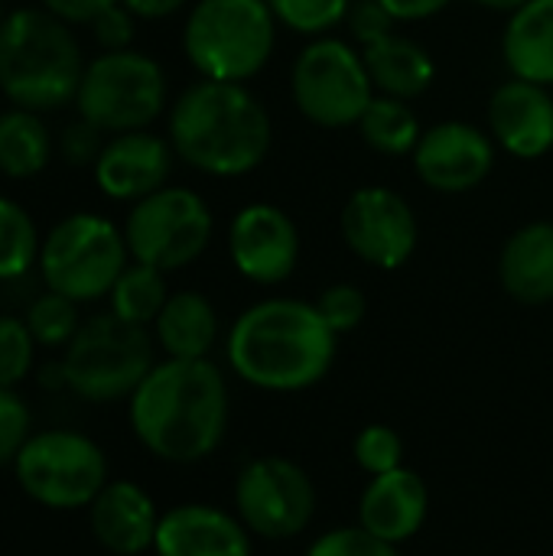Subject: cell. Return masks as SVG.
<instances>
[{"label":"cell","instance_id":"1","mask_svg":"<svg viewBox=\"0 0 553 556\" xmlns=\"http://www.w3.org/2000/svg\"><path fill=\"white\" fill-rule=\"evenodd\" d=\"M228 427V384L209 358H166L130 394V430L173 466L212 456Z\"/></svg>","mask_w":553,"mask_h":556},{"label":"cell","instance_id":"2","mask_svg":"<svg viewBox=\"0 0 553 556\" xmlns=\"http://www.w3.org/2000/svg\"><path fill=\"white\" fill-rule=\"evenodd\" d=\"M336 332L316 303L277 296L244 309L228 332V365L261 391L293 394L319 384L336 362Z\"/></svg>","mask_w":553,"mask_h":556},{"label":"cell","instance_id":"3","mask_svg":"<svg viewBox=\"0 0 553 556\" xmlns=\"http://www.w3.org/2000/svg\"><path fill=\"white\" fill-rule=\"evenodd\" d=\"M271 114L238 81L202 78L169 111L173 153L205 176H244L271 153Z\"/></svg>","mask_w":553,"mask_h":556},{"label":"cell","instance_id":"4","mask_svg":"<svg viewBox=\"0 0 553 556\" xmlns=\"http://www.w3.org/2000/svg\"><path fill=\"white\" fill-rule=\"evenodd\" d=\"M85 62L68 23L49 10H16L0 23V91L26 111L75 101Z\"/></svg>","mask_w":553,"mask_h":556},{"label":"cell","instance_id":"5","mask_svg":"<svg viewBox=\"0 0 553 556\" xmlns=\"http://www.w3.org/2000/svg\"><path fill=\"white\" fill-rule=\"evenodd\" d=\"M277 42V20L267 0H199L183 29V49L202 78H254Z\"/></svg>","mask_w":553,"mask_h":556},{"label":"cell","instance_id":"6","mask_svg":"<svg viewBox=\"0 0 553 556\" xmlns=\"http://www.w3.org/2000/svg\"><path fill=\"white\" fill-rule=\"evenodd\" d=\"M153 365V339L147 326L124 323L114 313L81 323L62 358L68 391L91 404L130 397Z\"/></svg>","mask_w":553,"mask_h":556},{"label":"cell","instance_id":"7","mask_svg":"<svg viewBox=\"0 0 553 556\" xmlns=\"http://www.w3.org/2000/svg\"><path fill=\"white\" fill-rule=\"evenodd\" d=\"M127 241L114 228V222L78 212L62 218L46 235L39 267L52 293H62L75 303H91L111 293L127 267Z\"/></svg>","mask_w":553,"mask_h":556},{"label":"cell","instance_id":"8","mask_svg":"<svg viewBox=\"0 0 553 556\" xmlns=\"http://www.w3.org/2000/svg\"><path fill=\"white\" fill-rule=\"evenodd\" d=\"M75 104L78 117L91 121L98 130H143L166 108V75L160 62L143 52H101L85 65Z\"/></svg>","mask_w":553,"mask_h":556},{"label":"cell","instance_id":"9","mask_svg":"<svg viewBox=\"0 0 553 556\" xmlns=\"http://www.w3.org/2000/svg\"><path fill=\"white\" fill-rule=\"evenodd\" d=\"M13 469L20 489L52 511L88 508L108 485V459L101 446L75 430L33 433Z\"/></svg>","mask_w":553,"mask_h":556},{"label":"cell","instance_id":"10","mask_svg":"<svg viewBox=\"0 0 553 556\" xmlns=\"http://www.w3.org/2000/svg\"><path fill=\"white\" fill-rule=\"evenodd\" d=\"M290 94L300 114L319 127H355L375 98L362 49L319 36L293 62Z\"/></svg>","mask_w":553,"mask_h":556},{"label":"cell","instance_id":"11","mask_svg":"<svg viewBox=\"0 0 553 556\" xmlns=\"http://www.w3.org/2000/svg\"><path fill=\"white\" fill-rule=\"evenodd\" d=\"M124 241L134 261L156 270L189 267L212 241V212L205 199L183 186H163L134 202L124 222Z\"/></svg>","mask_w":553,"mask_h":556},{"label":"cell","instance_id":"12","mask_svg":"<svg viewBox=\"0 0 553 556\" xmlns=\"http://www.w3.org/2000/svg\"><path fill=\"white\" fill-rule=\"evenodd\" d=\"M235 508L241 525L264 541L303 534L316 515V489L303 466L284 456H261L238 472Z\"/></svg>","mask_w":553,"mask_h":556},{"label":"cell","instance_id":"13","mask_svg":"<svg viewBox=\"0 0 553 556\" xmlns=\"http://www.w3.org/2000/svg\"><path fill=\"white\" fill-rule=\"evenodd\" d=\"M342 238L349 251L378 270H398L411 261L420 228L407 199L385 186H365L342 205Z\"/></svg>","mask_w":553,"mask_h":556},{"label":"cell","instance_id":"14","mask_svg":"<svg viewBox=\"0 0 553 556\" xmlns=\"http://www.w3.org/2000/svg\"><path fill=\"white\" fill-rule=\"evenodd\" d=\"M414 169L433 192L460 195L482 186L495 166V140L466 121H443L420 134Z\"/></svg>","mask_w":553,"mask_h":556},{"label":"cell","instance_id":"15","mask_svg":"<svg viewBox=\"0 0 553 556\" xmlns=\"http://www.w3.org/2000/svg\"><path fill=\"white\" fill-rule=\"evenodd\" d=\"M228 254L244 280L261 287L284 283L297 270L300 257L297 225L284 208L271 202H251L231 218Z\"/></svg>","mask_w":553,"mask_h":556},{"label":"cell","instance_id":"16","mask_svg":"<svg viewBox=\"0 0 553 556\" xmlns=\"http://www.w3.org/2000/svg\"><path fill=\"white\" fill-rule=\"evenodd\" d=\"M169 169H173V143H166L150 130H127V134H114V140L104 143L95 163V179L108 199L140 202L166 186Z\"/></svg>","mask_w":553,"mask_h":556},{"label":"cell","instance_id":"17","mask_svg":"<svg viewBox=\"0 0 553 556\" xmlns=\"http://www.w3.org/2000/svg\"><path fill=\"white\" fill-rule=\"evenodd\" d=\"M492 140L518 156L538 160L553 147V94L548 85L508 78L489 98Z\"/></svg>","mask_w":553,"mask_h":556},{"label":"cell","instance_id":"18","mask_svg":"<svg viewBox=\"0 0 553 556\" xmlns=\"http://www.w3.org/2000/svg\"><path fill=\"white\" fill-rule=\"evenodd\" d=\"M156 556H251V531L212 505H179L160 515Z\"/></svg>","mask_w":553,"mask_h":556},{"label":"cell","instance_id":"19","mask_svg":"<svg viewBox=\"0 0 553 556\" xmlns=\"http://www.w3.org/2000/svg\"><path fill=\"white\" fill-rule=\"evenodd\" d=\"M95 541L117 556H137L153 551L160 515L153 498L127 479L108 482L101 495L88 505Z\"/></svg>","mask_w":553,"mask_h":556},{"label":"cell","instance_id":"20","mask_svg":"<svg viewBox=\"0 0 553 556\" xmlns=\"http://www.w3.org/2000/svg\"><path fill=\"white\" fill-rule=\"evenodd\" d=\"M427 508H430V495L424 479L401 466L368 482L359 502V525L368 534L398 547L424 528Z\"/></svg>","mask_w":553,"mask_h":556},{"label":"cell","instance_id":"21","mask_svg":"<svg viewBox=\"0 0 553 556\" xmlns=\"http://www.w3.org/2000/svg\"><path fill=\"white\" fill-rule=\"evenodd\" d=\"M499 277L512 300L544 306L553 300V222L518 228L499 257Z\"/></svg>","mask_w":553,"mask_h":556},{"label":"cell","instance_id":"22","mask_svg":"<svg viewBox=\"0 0 553 556\" xmlns=\"http://www.w3.org/2000/svg\"><path fill=\"white\" fill-rule=\"evenodd\" d=\"M362 59H365L375 91L391 94V98L414 101L437 78V65H433L430 52L417 39L401 36V33H388V36L362 46Z\"/></svg>","mask_w":553,"mask_h":556},{"label":"cell","instance_id":"23","mask_svg":"<svg viewBox=\"0 0 553 556\" xmlns=\"http://www.w3.org/2000/svg\"><path fill=\"white\" fill-rule=\"evenodd\" d=\"M502 55L512 78L553 85V0H528L508 13Z\"/></svg>","mask_w":553,"mask_h":556},{"label":"cell","instance_id":"24","mask_svg":"<svg viewBox=\"0 0 553 556\" xmlns=\"http://www.w3.org/2000/svg\"><path fill=\"white\" fill-rule=\"evenodd\" d=\"M153 329L166 358H209L218 339V316L202 293L179 290L169 293Z\"/></svg>","mask_w":553,"mask_h":556},{"label":"cell","instance_id":"25","mask_svg":"<svg viewBox=\"0 0 553 556\" xmlns=\"http://www.w3.org/2000/svg\"><path fill=\"white\" fill-rule=\"evenodd\" d=\"M52 156V137L36 111L13 108L0 114V173L10 179H29L46 169Z\"/></svg>","mask_w":553,"mask_h":556},{"label":"cell","instance_id":"26","mask_svg":"<svg viewBox=\"0 0 553 556\" xmlns=\"http://www.w3.org/2000/svg\"><path fill=\"white\" fill-rule=\"evenodd\" d=\"M355 127L362 140L385 156H411L424 134L420 117L411 108V101L391 98V94H375Z\"/></svg>","mask_w":553,"mask_h":556},{"label":"cell","instance_id":"27","mask_svg":"<svg viewBox=\"0 0 553 556\" xmlns=\"http://www.w3.org/2000/svg\"><path fill=\"white\" fill-rule=\"evenodd\" d=\"M108 300H111V313L117 319L134 323V326H150V323H156L160 309L166 306L169 290H166L163 270L134 261L124 267V274L111 287Z\"/></svg>","mask_w":553,"mask_h":556},{"label":"cell","instance_id":"28","mask_svg":"<svg viewBox=\"0 0 553 556\" xmlns=\"http://www.w3.org/2000/svg\"><path fill=\"white\" fill-rule=\"evenodd\" d=\"M39 261V235L23 205L0 195V280L23 277Z\"/></svg>","mask_w":553,"mask_h":556},{"label":"cell","instance_id":"29","mask_svg":"<svg viewBox=\"0 0 553 556\" xmlns=\"http://www.w3.org/2000/svg\"><path fill=\"white\" fill-rule=\"evenodd\" d=\"M78 303L62 296V293H52L46 290L42 296H36L26 309V326L36 339V345H46V349H62L75 339L78 332Z\"/></svg>","mask_w":553,"mask_h":556},{"label":"cell","instance_id":"30","mask_svg":"<svg viewBox=\"0 0 553 556\" xmlns=\"http://www.w3.org/2000/svg\"><path fill=\"white\" fill-rule=\"evenodd\" d=\"M267 3L277 23L313 39L336 29L349 16V7H352V0H267Z\"/></svg>","mask_w":553,"mask_h":556},{"label":"cell","instance_id":"31","mask_svg":"<svg viewBox=\"0 0 553 556\" xmlns=\"http://www.w3.org/2000/svg\"><path fill=\"white\" fill-rule=\"evenodd\" d=\"M355 463L362 472H368L372 479L375 476H385V472H394L404 466V443L401 437L385 427V424H368L359 437H355Z\"/></svg>","mask_w":553,"mask_h":556},{"label":"cell","instance_id":"32","mask_svg":"<svg viewBox=\"0 0 553 556\" xmlns=\"http://www.w3.org/2000/svg\"><path fill=\"white\" fill-rule=\"evenodd\" d=\"M36 355V339L26 326V319L0 316V388H16Z\"/></svg>","mask_w":553,"mask_h":556},{"label":"cell","instance_id":"33","mask_svg":"<svg viewBox=\"0 0 553 556\" xmlns=\"http://www.w3.org/2000/svg\"><path fill=\"white\" fill-rule=\"evenodd\" d=\"M316 309L336 336H345L362 326V319L368 313V300L355 283H332L329 290L319 293Z\"/></svg>","mask_w":553,"mask_h":556},{"label":"cell","instance_id":"34","mask_svg":"<svg viewBox=\"0 0 553 556\" xmlns=\"http://www.w3.org/2000/svg\"><path fill=\"white\" fill-rule=\"evenodd\" d=\"M306 556H401L394 544L368 534L362 525L359 528H336V531H326Z\"/></svg>","mask_w":553,"mask_h":556},{"label":"cell","instance_id":"35","mask_svg":"<svg viewBox=\"0 0 553 556\" xmlns=\"http://www.w3.org/2000/svg\"><path fill=\"white\" fill-rule=\"evenodd\" d=\"M29 427H33V417L23 397L13 388H0V466L16 463L20 450L33 437Z\"/></svg>","mask_w":553,"mask_h":556},{"label":"cell","instance_id":"36","mask_svg":"<svg viewBox=\"0 0 553 556\" xmlns=\"http://www.w3.org/2000/svg\"><path fill=\"white\" fill-rule=\"evenodd\" d=\"M104 130H98L91 121L78 117L72 121L62 134H59V153L65 163L72 166H95L101 150H104V140H101Z\"/></svg>","mask_w":553,"mask_h":556},{"label":"cell","instance_id":"37","mask_svg":"<svg viewBox=\"0 0 553 556\" xmlns=\"http://www.w3.org/2000/svg\"><path fill=\"white\" fill-rule=\"evenodd\" d=\"M345 20H349L352 36H355L362 46H368V42H375V39L394 33V23H398L378 0H359V3H352Z\"/></svg>","mask_w":553,"mask_h":556},{"label":"cell","instance_id":"38","mask_svg":"<svg viewBox=\"0 0 553 556\" xmlns=\"http://www.w3.org/2000/svg\"><path fill=\"white\" fill-rule=\"evenodd\" d=\"M95 39L101 42L104 52H117V49H130L134 42V13L124 3L108 7L95 23H91Z\"/></svg>","mask_w":553,"mask_h":556},{"label":"cell","instance_id":"39","mask_svg":"<svg viewBox=\"0 0 553 556\" xmlns=\"http://www.w3.org/2000/svg\"><path fill=\"white\" fill-rule=\"evenodd\" d=\"M49 13H55L65 23H95L108 7L121 3V0H42Z\"/></svg>","mask_w":553,"mask_h":556},{"label":"cell","instance_id":"40","mask_svg":"<svg viewBox=\"0 0 553 556\" xmlns=\"http://www.w3.org/2000/svg\"><path fill=\"white\" fill-rule=\"evenodd\" d=\"M398 23H414V20H427L437 16L440 10H447L453 0H378Z\"/></svg>","mask_w":553,"mask_h":556},{"label":"cell","instance_id":"41","mask_svg":"<svg viewBox=\"0 0 553 556\" xmlns=\"http://www.w3.org/2000/svg\"><path fill=\"white\" fill-rule=\"evenodd\" d=\"M121 3L140 20H163L186 7V0H121Z\"/></svg>","mask_w":553,"mask_h":556},{"label":"cell","instance_id":"42","mask_svg":"<svg viewBox=\"0 0 553 556\" xmlns=\"http://www.w3.org/2000/svg\"><path fill=\"white\" fill-rule=\"evenodd\" d=\"M479 7L486 10H495V13H515L518 7H525L528 0H476Z\"/></svg>","mask_w":553,"mask_h":556},{"label":"cell","instance_id":"43","mask_svg":"<svg viewBox=\"0 0 553 556\" xmlns=\"http://www.w3.org/2000/svg\"><path fill=\"white\" fill-rule=\"evenodd\" d=\"M0 23H3V20H0Z\"/></svg>","mask_w":553,"mask_h":556}]
</instances>
